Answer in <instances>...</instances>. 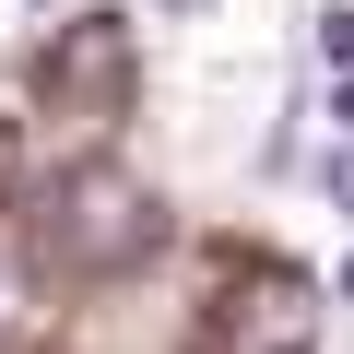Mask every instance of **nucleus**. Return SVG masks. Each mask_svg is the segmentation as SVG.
Masks as SVG:
<instances>
[{"instance_id": "7", "label": "nucleus", "mask_w": 354, "mask_h": 354, "mask_svg": "<svg viewBox=\"0 0 354 354\" xmlns=\"http://www.w3.org/2000/svg\"><path fill=\"white\" fill-rule=\"evenodd\" d=\"M153 12H201V0H153Z\"/></svg>"}, {"instance_id": "5", "label": "nucleus", "mask_w": 354, "mask_h": 354, "mask_svg": "<svg viewBox=\"0 0 354 354\" xmlns=\"http://www.w3.org/2000/svg\"><path fill=\"white\" fill-rule=\"evenodd\" d=\"M330 130H342V142H354V71H342V83H330Z\"/></svg>"}, {"instance_id": "2", "label": "nucleus", "mask_w": 354, "mask_h": 354, "mask_svg": "<svg viewBox=\"0 0 354 354\" xmlns=\"http://www.w3.org/2000/svg\"><path fill=\"white\" fill-rule=\"evenodd\" d=\"M307 330H319V307L283 272H260V283H236L213 307V354H307Z\"/></svg>"}, {"instance_id": "3", "label": "nucleus", "mask_w": 354, "mask_h": 354, "mask_svg": "<svg viewBox=\"0 0 354 354\" xmlns=\"http://www.w3.org/2000/svg\"><path fill=\"white\" fill-rule=\"evenodd\" d=\"M118 83H130V24H106V12L59 24V48H48V95H118Z\"/></svg>"}, {"instance_id": "4", "label": "nucleus", "mask_w": 354, "mask_h": 354, "mask_svg": "<svg viewBox=\"0 0 354 354\" xmlns=\"http://www.w3.org/2000/svg\"><path fill=\"white\" fill-rule=\"evenodd\" d=\"M319 59H330V83L354 71V12H319Z\"/></svg>"}, {"instance_id": "6", "label": "nucleus", "mask_w": 354, "mask_h": 354, "mask_svg": "<svg viewBox=\"0 0 354 354\" xmlns=\"http://www.w3.org/2000/svg\"><path fill=\"white\" fill-rule=\"evenodd\" d=\"M330 189H342V201H354V142H342V153H330Z\"/></svg>"}, {"instance_id": "1", "label": "nucleus", "mask_w": 354, "mask_h": 354, "mask_svg": "<svg viewBox=\"0 0 354 354\" xmlns=\"http://www.w3.org/2000/svg\"><path fill=\"white\" fill-rule=\"evenodd\" d=\"M36 248H48V272H71V283H118V272H142V260L165 248V201L142 189L130 165H71L59 189L36 201Z\"/></svg>"}]
</instances>
